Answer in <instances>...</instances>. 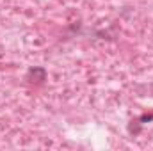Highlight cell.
<instances>
[{
	"label": "cell",
	"instance_id": "cell-1",
	"mask_svg": "<svg viewBox=\"0 0 153 151\" xmlns=\"http://www.w3.org/2000/svg\"><path fill=\"white\" fill-rule=\"evenodd\" d=\"M46 70L43 68V66H32V68H29V71H27V75H25V80L29 82V84H34V85H41V84H45V80H46Z\"/></svg>",
	"mask_w": 153,
	"mask_h": 151
},
{
	"label": "cell",
	"instance_id": "cell-2",
	"mask_svg": "<svg viewBox=\"0 0 153 151\" xmlns=\"http://www.w3.org/2000/svg\"><path fill=\"white\" fill-rule=\"evenodd\" d=\"M141 130H143V123L139 121V117H135V119H132L128 123V133L130 135H139Z\"/></svg>",
	"mask_w": 153,
	"mask_h": 151
},
{
	"label": "cell",
	"instance_id": "cell-3",
	"mask_svg": "<svg viewBox=\"0 0 153 151\" xmlns=\"http://www.w3.org/2000/svg\"><path fill=\"white\" fill-rule=\"evenodd\" d=\"M139 121L144 124V123H150V121H153V112H146V114H143V115H139Z\"/></svg>",
	"mask_w": 153,
	"mask_h": 151
}]
</instances>
